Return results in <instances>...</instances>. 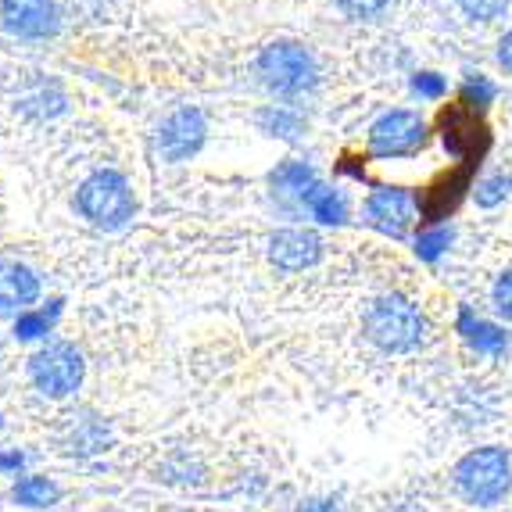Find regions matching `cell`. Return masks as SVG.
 I'll list each match as a JSON object with an SVG mask.
<instances>
[{"instance_id":"e0dca14e","label":"cell","mask_w":512,"mask_h":512,"mask_svg":"<svg viewBox=\"0 0 512 512\" xmlns=\"http://www.w3.org/2000/svg\"><path fill=\"white\" fill-rule=\"evenodd\" d=\"M61 316V298L47 301V308H36V312H22L15 319V337L18 341H36V337H47L54 323Z\"/></svg>"},{"instance_id":"83f0119b","label":"cell","mask_w":512,"mask_h":512,"mask_svg":"<svg viewBox=\"0 0 512 512\" xmlns=\"http://www.w3.org/2000/svg\"><path fill=\"white\" fill-rule=\"evenodd\" d=\"M498 61L505 65V72H512V33H505L498 43Z\"/></svg>"},{"instance_id":"603a6c76","label":"cell","mask_w":512,"mask_h":512,"mask_svg":"<svg viewBox=\"0 0 512 512\" xmlns=\"http://www.w3.org/2000/svg\"><path fill=\"white\" fill-rule=\"evenodd\" d=\"M495 101V86L487 83L484 76H470L462 83V104H470V108H487V104Z\"/></svg>"},{"instance_id":"8fae6325","label":"cell","mask_w":512,"mask_h":512,"mask_svg":"<svg viewBox=\"0 0 512 512\" xmlns=\"http://www.w3.org/2000/svg\"><path fill=\"white\" fill-rule=\"evenodd\" d=\"M366 219L373 230L387 233V237H405L412 222V201L405 190L398 187H380L369 194L366 201Z\"/></svg>"},{"instance_id":"484cf974","label":"cell","mask_w":512,"mask_h":512,"mask_svg":"<svg viewBox=\"0 0 512 512\" xmlns=\"http://www.w3.org/2000/svg\"><path fill=\"white\" fill-rule=\"evenodd\" d=\"M412 90H416L419 97H430V101H437V97H444V79L437 76V72H419L416 79H412Z\"/></svg>"},{"instance_id":"ba28073f","label":"cell","mask_w":512,"mask_h":512,"mask_svg":"<svg viewBox=\"0 0 512 512\" xmlns=\"http://www.w3.org/2000/svg\"><path fill=\"white\" fill-rule=\"evenodd\" d=\"M441 137H444V147H448V151L466 158L470 165H477V158L487 151V144H491L487 126L480 122L477 108H470V104H452V108H444Z\"/></svg>"},{"instance_id":"4316f807","label":"cell","mask_w":512,"mask_h":512,"mask_svg":"<svg viewBox=\"0 0 512 512\" xmlns=\"http://www.w3.org/2000/svg\"><path fill=\"white\" fill-rule=\"evenodd\" d=\"M298 512H341V505L330 502V498H312V502H305Z\"/></svg>"},{"instance_id":"ffe728a7","label":"cell","mask_w":512,"mask_h":512,"mask_svg":"<svg viewBox=\"0 0 512 512\" xmlns=\"http://www.w3.org/2000/svg\"><path fill=\"white\" fill-rule=\"evenodd\" d=\"M509 194H512V176H509V172H491V176H487V180H480L477 190H473V197H477L480 208L502 205Z\"/></svg>"},{"instance_id":"7c38bea8","label":"cell","mask_w":512,"mask_h":512,"mask_svg":"<svg viewBox=\"0 0 512 512\" xmlns=\"http://www.w3.org/2000/svg\"><path fill=\"white\" fill-rule=\"evenodd\" d=\"M40 298V276L22 262L0 258V316L26 312Z\"/></svg>"},{"instance_id":"9c48e42d","label":"cell","mask_w":512,"mask_h":512,"mask_svg":"<svg viewBox=\"0 0 512 512\" xmlns=\"http://www.w3.org/2000/svg\"><path fill=\"white\" fill-rule=\"evenodd\" d=\"M4 29L26 40H43L58 33V4L54 0H0Z\"/></svg>"},{"instance_id":"d6986e66","label":"cell","mask_w":512,"mask_h":512,"mask_svg":"<svg viewBox=\"0 0 512 512\" xmlns=\"http://www.w3.org/2000/svg\"><path fill=\"white\" fill-rule=\"evenodd\" d=\"M273 183L280 190H294V194H305L312 183H316V172H312V165L305 162H287L280 165V169L273 172Z\"/></svg>"},{"instance_id":"5b68a950","label":"cell","mask_w":512,"mask_h":512,"mask_svg":"<svg viewBox=\"0 0 512 512\" xmlns=\"http://www.w3.org/2000/svg\"><path fill=\"white\" fill-rule=\"evenodd\" d=\"M86 376V362L83 351L69 341L47 344L29 359V380L43 398H69L79 391Z\"/></svg>"},{"instance_id":"2e32d148","label":"cell","mask_w":512,"mask_h":512,"mask_svg":"<svg viewBox=\"0 0 512 512\" xmlns=\"http://www.w3.org/2000/svg\"><path fill=\"white\" fill-rule=\"evenodd\" d=\"M11 498L18 505H26V509H51L61 498V487L51 477H22L11 487Z\"/></svg>"},{"instance_id":"d4e9b609","label":"cell","mask_w":512,"mask_h":512,"mask_svg":"<svg viewBox=\"0 0 512 512\" xmlns=\"http://www.w3.org/2000/svg\"><path fill=\"white\" fill-rule=\"evenodd\" d=\"M491 298H495V308H498V316L509 319L512 323V273H502L495 283V291H491Z\"/></svg>"},{"instance_id":"44dd1931","label":"cell","mask_w":512,"mask_h":512,"mask_svg":"<svg viewBox=\"0 0 512 512\" xmlns=\"http://www.w3.org/2000/svg\"><path fill=\"white\" fill-rule=\"evenodd\" d=\"M452 244V230H444V226H437V230H427L419 233L416 240V255L423 258V262H434V258H441V251Z\"/></svg>"},{"instance_id":"cb8c5ba5","label":"cell","mask_w":512,"mask_h":512,"mask_svg":"<svg viewBox=\"0 0 512 512\" xmlns=\"http://www.w3.org/2000/svg\"><path fill=\"white\" fill-rule=\"evenodd\" d=\"M387 4H391V0H337V8H341L348 18H359V22H366V18H376V15H384Z\"/></svg>"},{"instance_id":"4fadbf2b","label":"cell","mask_w":512,"mask_h":512,"mask_svg":"<svg viewBox=\"0 0 512 512\" xmlns=\"http://www.w3.org/2000/svg\"><path fill=\"white\" fill-rule=\"evenodd\" d=\"M470 172H473V165H462L459 172L444 176V180L437 183V187H430L427 194H423V201H419L423 215H427V219H444V215L452 212V208L459 205L462 190L470 187Z\"/></svg>"},{"instance_id":"3957f363","label":"cell","mask_w":512,"mask_h":512,"mask_svg":"<svg viewBox=\"0 0 512 512\" xmlns=\"http://www.w3.org/2000/svg\"><path fill=\"white\" fill-rule=\"evenodd\" d=\"M512 484V462L509 452L491 444V448H477L455 466V487L462 498L473 505H495Z\"/></svg>"},{"instance_id":"8992f818","label":"cell","mask_w":512,"mask_h":512,"mask_svg":"<svg viewBox=\"0 0 512 512\" xmlns=\"http://www.w3.org/2000/svg\"><path fill=\"white\" fill-rule=\"evenodd\" d=\"M427 140V122L416 111H387L369 129V151L380 158H402L423 147Z\"/></svg>"},{"instance_id":"f546056e","label":"cell","mask_w":512,"mask_h":512,"mask_svg":"<svg viewBox=\"0 0 512 512\" xmlns=\"http://www.w3.org/2000/svg\"><path fill=\"white\" fill-rule=\"evenodd\" d=\"M0 427H4V423H0Z\"/></svg>"},{"instance_id":"52a82bcc","label":"cell","mask_w":512,"mask_h":512,"mask_svg":"<svg viewBox=\"0 0 512 512\" xmlns=\"http://www.w3.org/2000/svg\"><path fill=\"white\" fill-rule=\"evenodd\" d=\"M208 137V122L197 108H180L172 111L169 119L158 126V154L165 162H190Z\"/></svg>"},{"instance_id":"5bb4252c","label":"cell","mask_w":512,"mask_h":512,"mask_svg":"<svg viewBox=\"0 0 512 512\" xmlns=\"http://www.w3.org/2000/svg\"><path fill=\"white\" fill-rule=\"evenodd\" d=\"M459 333L473 344V348L487 351V355H498V351L505 348V330H502V326L473 316L470 308H462V312H459Z\"/></svg>"},{"instance_id":"7402d4cb","label":"cell","mask_w":512,"mask_h":512,"mask_svg":"<svg viewBox=\"0 0 512 512\" xmlns=\"http://www.w3.org/2000/svg\"><path fill=\"white\" fill-rule=\"evenodd\" d=\"M459 8L473 18V22H495L505 15L509 0H459Z\"/></svg>"},{"instance_id":"9a60e30c","label":"cell","mask_w":512,"mask_h":512,"mask_svg":"<svg viewBox=\"0 0 512 512\" xmlns=\"http://www.w3.org/2000/svg\"><path fill=\"white\" fill-rule=\"evenodd\" d=\"M301 201H305L308 212L316 215L319 222H326V226H341V222L348 219V205H344V197L337 194V190L323 187V183H312V187L301 194Z\"/></svg>"},{"instance_id":"7a4b0ae2","label":"cell","mask_w":512,"mask_h":512,"mask_svg":"<svg viewBox=\"0 0 512 512\" xmlns=\"http://www.w3.org/2000/svg\"><path fill=\"white\" fill-rule=\"evenodd\" d=\"M76 208L97 230H122L137 212V201H133V190H129V180L122 172L97 169L94 176H86L79 183Z\"/></svg>"},{"instance_id":"6da1fadb","label":"cell","mask_w":512,"mask_h":512,"mask_svg":"<svg viewBox=\"0 0 512 512\" xmlns=\"http://www.w3.org/2000/svg\"><path fill=\"white\" fill-rule=\"evenodd\" d=\"M362 330L387 355H405V351H416L419 344L427 341V319L402 294L376 298L366 308V316H362Z\"/></svg>"},{"instance_id":"ac0fdd59","label":"cell","mask_w":512,"mask_h":512,"mask_svg":"<svg viewBox=\"0 0 512 512\" xmlns=\"http://www.w3.org/2000/svg\"><path fill=\"white\" fill-rule=\"evenodd\" d=\"M258 126L269 133V137H283V140H298L305 133V122L287 108H265L258 115Z\"/></svg>"},{"instance_id":"f1b7e54d","label":"cell","mask_w":512,"mask_h":512,"mask_svg":"<svg viewBox=\"0 0 512 512\" xmlns=\"http://www.w3.org/2000/svg\"><path fill=\"white\" fill-rule=\"evenodd\" d=\"M22 466V455H0V470H18Z\"/></svg>"},{"instance_id":"30bf717a","label":"cell","mask_w":512,"mask_h":512,"mask_svg":"<svg viewBox=\"0 0 512 512\" xmlns=\"http://www.w3.org/2000/svg\"><path fill=\"white\" fill-rule=\"evenodd\" d=\"M323 255V240L319 233L301 230V226H291V230H276L269 237V262L283 273H305L319 262Z\"/></svg>"},{"instance_id":"277c9868","label":"cell","mask_w":512,"mask_h":512,"mask_svg":"<svg viewBox=\"0 0 512 512\" xmlns=\"http://www.w3.org/2000/svg\"><path fill=\"white\" fill-rule=\"evenodd\" d=\"M258 72H262V83L280 97H301L308 94L319 79L316 58L308 47L291 40L269 43L258 58Z\"/></svg>"}]
</instances>
